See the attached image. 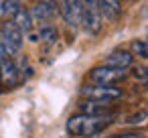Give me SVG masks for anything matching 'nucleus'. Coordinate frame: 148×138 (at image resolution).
<instances>
[{
	"instance_id": "1",
	"label": "nucleus",
	"mask_w": 148,
	"mask_h": 138,
	"mask_svg": "<svg viewBox=\"0 0 148 138\" xmlns=\"http://www.w3.org/2000/svg\"><path fill=\"white\" fill-rule=\"evenodd\" d=\"M112 124V114L108 116H89V114H75L67 120V132L71 136H93L99 134L103 128Z\"/></svg>"
},
{
	"instance_id": "2",
	"label": "nucleus",
	"mask_w": 148,
	"mask_h": 138,
	"mask_svg": "<svg viewBox=\"0 0 148 138\" xmlns=\"http://www.w3.org/2000/svg\"><path fill=\"white\" fill-rule=\"evenodd\" d=\"M126 75H128L126 69H118V67H112V65H99V67H93L89 71V79L97 85H116Z\"/></svg>"
},
{
	"instance_id": "3",
	"label": "nucleus",
	"mask_w": 148,
	"mask_h": 138,
	"mask_svg": "<svg viewBox=\"0 0 148 138\" xmlns=\"http://www.w3.org/2000/svg\"><path fill=\"white\" fill-rule=\"evenodd\" d=\"M81 95L87 100H95V102H114L118 97H122V89L114 87V85H85L81 87Z\"/></svg>"
},
{
	"instance_id": "4",
	"label": "nucleus",
	"mask_w": 148,
	"mask_h": 138,
	"mask_svg": "<svg viewBox=\"0 0 148 138\" xmlns=\"http://www.w3.org/2000/svg\"><path fill=\"white\" fill-rule=\"evenodd\" d=\"M0 37H2V41L6 43V47H8V51H10L12 57L21 51V47H23V31L12 21H8V23L2 25V29H0Z\"/></svg>"
},
{
	"instance_id": "5",
	"label": "nucleus",
	"mask_w": 148,
	"mask_h": 138,
	"mask_svg": "<svg viewBox=\"0 0 148 138\" xmlns=\"http://www.w3.org/2000/svg\"><path fill=\"white\" fill-rule=\"evenodd\" d=\"M59 10H61V16L65 19V23H67V25L77 27V25H81L83 0H61Z\"/></svg>"
},
{
	"instance_id": "6",
	"label": "nucleus",
	"mask_w": 148,
	"mask_h": 138,
	"mask_svg": "<svg viewBox=\"0 0 148 138\" xmlns=\"http://www.w3.org/2000/svg\"><path fill=\"white\" fill-rule=\"evenodd\" d=\"M57 2L55 0H41L39 4H35L33 8H31V16H33V21H39V23H47V21H51L55 14H57Z\"/></svg>"
},
{
	"instance_id": "7",
	"label": "nucleus",
	"mask_w": 148,
	"mask_h": 138,
	"mask_svg": "<svg viewBox=\"0 0 148 138\" xmlns=\"http://www.w3.org/2000/svg\"><path fill=\"white\" fill-rule=\"evenodd\" d=\"M18 77H21V71H18V65L12 61V57L0 59V81L12 87L18 83Z\"/></svg>"
},
{
	"instance_id": "8",
	"label": "nucleus",
	"mask_w": 148,
	"mask_h": 138,
	"mask_svg": "<svg viewBox=\"0 0 148 138\" xmlns=\"http://www.w3.org/2000/svg\"><path fill=\"white\" fill-rule=\"evenodd\" d=\"M134 61V55L128 53V51H114L106 57V63L103 65H112V67H118V69H128Z\"/></svg>"
},
{
	"instance_id": "9",
	"label": "nucleus",
	"mask_w": 148,
	"mask_h": 138,
	"mask_svg": "<svg viewBox=\"0 0 148 138\" xmlns=\"http://www.w3.org/2000/svg\"><path fill=\"white\" fill-rule=\"evenodd\" d=\"M99 12L108 21H116L122 12V0H99Z\"/></svg>"
},
{
	"instance_id": "10",
	"label": "nucleus",
	"mask_w": 148,
	"mask_h": 138,
	"mask_svg": "<svg viewBox=\"0 0 148 138\" xmlns=\"http://www.w3.org/2000/svg\"><path fill=\"white\" fill-rule=\"evenodd\" d=\"M110 102H95V100H87L81 104V114H89V116H108L110 112Z\"/></svg>"
},
{
	"instance_id": "11",
	"label": "nucleus",
	"mask_w": 148,
	"mask_h": 138,
	"mask_svg": "<svg viewBox=\"0 0 148 138\" xmlns=\"http://www.w3.org/2000/svg\"><path fill=\"white\" fill-rule=\"evenodd\" d=\"M12 23L23 31V33H31V29H33V16H31V10H25V8H21L14 16H12Z\"/></svg>"
},
{
	"instance_id": "12",
	"label": "nucleus",
	"mask_w": 148,
	"mask_h": 138,
	"mask_svg": "<svg viewBox=\"0 0 148 138\" xmlns=\"http://www.w3.org/2000/svg\"><path fill=\"white\" fill-rule=\"evenodd\" d=\"M37 35H39V39H43L45 43H55V41L59 39L57 29H55V27H49V25H45V27H43Z\"/></svg>"
},
{
	"instance_id": "13",
	"label": "nucleus",
	"mask_w": 148,
	"mask_h": 138,
	"mask_svg": "<svg viewBox=\"0 0 148 138\" xmlns=\"http://www.w3.org/2000/svg\"><path fill=\"white\" fill-rule=\"evenodd\" d=\"M23 8L21 0H4V16H14Z\"/></svg>"
},
{
	"instance_id": "14",
	"label": "nucleus",
	"mask_w": 148,
	"mask_h": 138,
	"mask_svg": "<svg viewBox=\"0 0 148 138\" xmlns=\"http://www.w3.org/2000/svg\"><path fill=\"white\" fill-rule=\"evenodd\" d=\"M132 53L138 57L148 59V41H134L132 43Z\"/></svg>"
},
{
	"instance_id": "15",
	"label": "nucleus",
	"mask_w": 148,
	"mask_h": 138,
	"mask_svg": "<svg viewBox=\"0 0 148 138\" xmlns=\"http://www.w3.org/2000/svg\"><path fill=\"white\" fill-rule=\"evenodd\" d=\"M146 118H148V112H146V110H142V112H138V114L130 116V118L126 120V124H130V126H136V124H142Z\"/></svg>"
},
{
	"instance_id": "16",
	"label": "nucleus",
	"mask_w": 148,
	"mask_h": 138,
	"mask_svg": "<svg viewBox=\"0 0 148 138\" xmlns=\"http://www.w3.org/2000/svg\"><path fill=\"white\" fill-rule=\"evenodd\" d=\"M134 77L148 83V69L146 67H134Z\"/></svg>"
},
{
	"instance_id": "17",
	"label": "nucleus",
	"mask_w": 148,
	"mask_h": 138,
	"mask_svg": "<svg viewBox=\"0 0 148 138\" xmlns=\"http://www.w3.org/2000/svg\"><path fill=\"white\" fill-rule=\"evenodd\" d=\"M110 138H144V134L142 132H124V134H116Z\"/></svg>"
},
{
	"instance_id": "18",
	"label": "nucleus",
	"mask_w": 148,
	"mask_h": 138,
	"mask_svg": "<svg viewBox=\"0 0 148 138\" xmlns=\"http://www.w3.org/2000/svg\"><path fill=\"white\" fill-rule=\"evenodd\" d=\"M8 57H12V55H10V51H8V47H6V43L2 41V37H0V59H8Z\"/></svg>"
},
{
	"instance_id": "19",
	"label": "nucleus",
	"mask_w": 148,
	"mask_h": 138,
	"mask_svg": "<svg viewBox=\"0 0 148 138\" xmlns=\"http://www.w3.org/2000/svg\"><path fill=\"white\" fill-rule=\"evenodd\" d=\"M4 16V0H0V19Z\"/></svg>"
}]
</instances>
